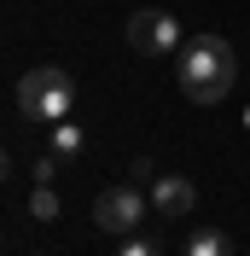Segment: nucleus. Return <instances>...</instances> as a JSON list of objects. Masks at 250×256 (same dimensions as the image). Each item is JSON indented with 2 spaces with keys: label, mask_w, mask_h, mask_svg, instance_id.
I'll return each mask as SVG.
<instances>
[{
  "label": "nucleus",
  "mask_w": 250,
  "mask_h": 256,
  "mask_svg": "<svg viewBox=\"0 0 250 256\" xmlns=\"http://www.w3.org/2000/svg\"><path fill=\"white\" fill-rule=\"evenodd\" d=\"M238 82V58L221 35H192L180 47V88L192 105H221Z\"/></svg>",
  "instance_id": "f257e3e1"
},
{
  "label": "nucleus",
  "mask_w": 250,
  "mask_h": 256,
  "mask_svg": "<svg viewBox=\"0 0 250 256\" xmlns=\"http://www.w3.org/2000/svg\"><path fill=\"white\" fill-rule=\"evenodd\" d=\"M70 105H76V82L64 76L58 64L24 70V82H18V116L24 122H64Z\"/></svg>",
  "instance_id": "f03ea898"
},
{
  "label": "nucleus",
  "mask_w": 250,
  "mask_h": 256,
  "mask_svg": "<svg viewBox=\"0 0 250 256\" xmlns=\"http://www.w3.org/2000/svg\"><path fill=\"white\" fill-rule=\"evenodd\" d=\"M128 47L140 52V58H169V52L180 47V24H174V12H157V6L134 12V18H128Z\"/></svg>",
  "instance_id": "7ed1b4c3"
},
{
  "label": "nucleus",
  "mask_w": 250,
  "mask_h": 256,
  "mask_svg": "<svg viewBox=\"0 0 250 256\" xmlns=\"http://www.w3.org/2000/svg\"><path fill=\"white\" fill-rule=\"evenodd\" d=\"M146 210H152V198H146L140 186H105L94 198V227H105V233H134V227L146 222Z\"/></svg>",
  "instance_id": "20e7f679"
},
{
  "label": "nucleus",
  "mask_w": 250,
  "mask_h": 256,
  "mask_svg": "<svg viewBox=\"0 0 250 256\" xmlns=\"http://www.w3.org/2000/svg\"><path fill=\"white\" fill-rule=\"evenodd\" d=\"M146 198H152L157 216H186V210L198 204V186H192L186 175H163V180H152V192H146Z\"/></svg>",
  "instance_id": "39448f33"
},
{
  "label": "nucleus",
  "mask_w": 250,
  "mask_h": 256,
  "mask_svg": "<svg viewBox=\"0 0 250 256\" xmlns=\"http://www.w3.org/2000/svg\"><path fill=\"white\" fill-rule=\"evenodd\" d=\"M186 256H233V239L221 233V227H204L186 239Z\"/></svg>",
  "instance_id": "423d86ee"
},
{
  "label": "nucleus",
  "mask_w": 250,
  "mask_h": 256,
  "mask_svg": "<svg viewBox=\"0 0 250 256\" xmlns=\"http://www.w3.org/2000/svg\"><path fill=\"white\" fill-rule=\"evenodd\" d=\"M30 216H35V222H52V216H58V192H52L47 180H35V192H30Z\"/></svg>",
  "instance_id": "0eeeda50"
},
{
  "label": "nucleus",
  "mask_w": 250,
  "mask_h": 256,
  "mask_svg": "<svg viewBox=\"0 0 250 256\" xmlns=\"http://www.w3.org/2000/svg\"><path fill=\"white\" fill-rule=\"evenodd\" d=\"M52 152H58V158H76V152H82V128L70 122V116L52 122Z\"/></svg>",
  "instance_id": "6e6552de"
},
{
  "label": "nucleus",
  "mask_w": 250,
  "mask_h": 256,
  "mask_svg": "<svg viewBox=\"0 0 250 256\" xmlns=\"http://www.w3.org/2000/svg\"><path fill=\"white\" fill-rule=\"evenodd\" d=\"M116 256H157V239H140V233H128V244Z\"/></svg>",
  "instance_id": "1a4fd4ad"
},
{
  "label": "nucleus",
  "mask_w": 250,
  "mask_h": 256,
  "mask_svg": "<svg viewBox=\"0 0 250 256\" xmlns=\"http://www.w3.org/2000/svg\"><path fill=\"white\" fill-rule=\"evenodd\" d=\"M58 152H47V158H35V180H47V186H52V175H58Z\"/></svg>",
  "instance_id": "9d476101"
},
{
  "label": "nucleus",
  "mask_w": 250,
  "mask_h": 256,
  "mask_svg": "<svg viewBox=\"0 0 250 256\" xmlns=\"http://www.w3.org/2000/svg\"><path fill=\"white\" fill-rule=\"evenodd\" d=\"M6 180H12V158H6V152H0V186H6Z\"/></svg>",
  "instance_id": "9b49d317"
},
{
  "label": "nucleus",
  "mask_w": 250,
  "mask_h": 256,
  "mask_svg": "<svg viewBox=\"0 0 250 256\" xmlns=\"http://www.w3.org/2000/svg\"><path fill=\"white\" fill-rule=\"evenodd\" d=\"M244 128H250V105H244Z\"/></svg>",
  "instance_id": "f8f14e48"
}]
</instances>
